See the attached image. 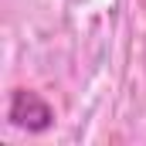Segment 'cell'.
Here are the masks:
<instances>
[{
  "label": "cell",
  "instance_id": "cell-1",
  "mask_svg": "<svg viewBox=\"0 0 146 146\" xmlns=\"http://www.w3.org/2000/svg\"><path fill=\"white\" fill-rule=\"evenodd\" d=\"M7 119L17 126V129H27V133H44L51 122H54V109L37 95V92H14L10 99V109H7Z\"/></svg>",
  "mask_w": 146,
  "mask_h": 146
}]
</instances>
